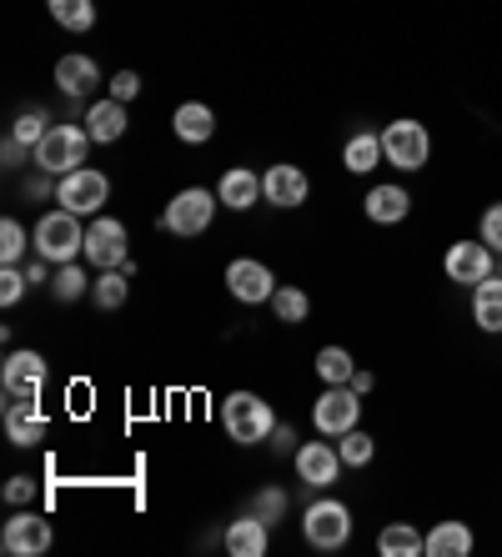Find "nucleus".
I'll return each instance as SVG.
<instances>
[{
    "instance_id": "1",
    "label": "nucleus",
    "mask_w": 502,
    "mask_h": 557,
    "mask_svg": "<svg viewBox=\"0 0 502 557\" xmlns=\"http://www.w3.org/2000/svg\"><path fill=\"white\" fill-rule=\"evenodd\" d=\"M36 251L40 261H56V267H65V261H76V251H86V226H81L76 211H46V216L36 221Z\"/></svg>"
},
{
    "instance_id": "2",
    "label": "nucleus",
    "mask_w": 502,
    "mask_h": 557,
    "mask_svg": "<svg viewBox=\"0 0 502 557\" xmlns=\"http://www.w3.org/2000/svg\"><path fill=\"white\" fill-rule=\"evenodd\" d=\"M221 422H226L232 442H242V447L267 442L271 432H277V417H271V407L261 403L257 392H232V397L221 403Z\"/></svg>"
},
{
    "instance_id": "3",
    "label": "nucleus",
    "mask_w": 502,
    "mask_h": 557,
    "mask_svg": "<svg viewBox=\"0 0 502 557\" xmlns=\"http://www.w3.org/2000/svg\"><path fill=\"white\" fill-rule=\"evenodd\" d=\"M90 151V131L86 126H51L46 131V141L30 151L40 171H51V176H65V171H76Z\"/></svg>"
},
{
    "instance_id": "4",
    "label": "nucleus",
    "mask_w": 502,
    "mask_h": 557,
    "mask_svg": "<svg viewBox=\"0 0 502 557\" xmlns=\"http://www.w3.org/2000/svg\"><path fill=\"white\" fill-rule=\"evenodd\" d=\"M302 537H307L317 553H336V547L352 537V507L336 503V497H322V503H311L307 518H302Z\"/></svg>"
},
{
    "instance_id": "5",
    "label": "nucleus",
    "mask_w": 502,
    "mask_h": 557,
    "mask_svg": "<svg viewBox=\"0 0 502 557\" xmlns=\"http://www.w3.org/2000/svg\"><path fill=\"white\" fill-rule=\"evenodd\" d=\"M427 156H432V136H427L423 121L402 116L382 131V161H392L397 171H423Z\"/></svg>"
},
{
    "instance_id": "6",
    "label": "nucleus",
    "mask_w": 502,
    "mask_h": 557,
    "mask_svg": "<svg viewBox=\"0 0 502 557\" xmlns=\"http://www.w3.org/2000/svg\"><path fill=\"white\" fill-rule=\"evenodd\" d=\"M217 201L221 196H211V191H201V186H186V191H176L167 201V216H161V226H167L171 236H201L211 226V216H217Z\"/></svg>"
},
{
    "instance_id": "7",
    "label": "nucleus",
    "mask_w": 502,
    "mask_h": 557,
    "mask_svg": "<svg viewBox=\"0 0 502 557\" xmlns=\"http://www.w3.org/2000/svg\"><path fill=\"white\" fill-rule=\"evenodd\" d=\"M106 196H111V182L90 166L65 171L61 182H56V201H61L65 211H76V216H96V211L106 207Z\"/></svg>"
},
{
    "instance_id": "8",
    "label": "nucleus",
    "mask_w": 502,
    "mask_h": 557,
    "mask_svg": "<svg viewBox=\"0 0 502 557\" xmlns=\"http://www.w3.org/2000/svg\"><path fill=\"white\" fill-rule=\"evenodd\" d=\"M357 417H362V392H352V382L347 387H327L317 397V407H311V422H317L322 437H347L357 428Z\"/></svg>"
},
{
    "instance_id": "9",
    "label": "nucleus",
    "mask_w": 502,
    "mask_h": 557,
    "mask_svg": "<svg viewBox=\"0 0 502 557\" xmlns=\"http://www.w3.org/2000/svg\"><path fill=\"white\" fill-rule=\"evenodd\" d=\"M492 257H498V251H492L482 236H477V242H452L448 257H442V272L457 286H477L492 276Z\"/></svg>"
},
{
    "instance_id": "10",
    "label": "nucleus",
    "mask_w": 502,
    "mask_h": 557,
    "mask_svg": "<svg viewBox=\"0 0 502 557\" xmlns=\"http://www.w3.org/2000/svg\"><path fill=\"white\" fill-rule=\"evenodd\" d=\"M0 387H5V397H40V387H46V357L40 351H11L0 362Z\"/></svg>"
},
{
    "instance_id": "11",
    "label": "nucleus",
    "mask_w": 502,
    "mask_h": 557,
    "mask_svg": "<svg viewBox=\"0 0 502 557\" xmlns=\"http://www.w3.org/2000/svg\"><path fill=\"white\" fill-rule=\"evenodd\" d=\"M0 547L11 557H40L51 547V522L40 518V512H15L5 522V532H0Z\"/></svg>"
},
{
    "instance_id": "12",
    "label": "nucleus",
    "mask_w": 502,
    "mask_h": 557,
    "mask_svg": "<svg viewBox=\"0 0 502 557\" xmlns=\"http://www.w3.org/2000/svg\"><path fill=\"white\" fill-rule=\"evenodd\" d=\"M86 261L90 267H121L126 261V226L117 216H96L86 226Z\"/></svg>"
},
{
    "instance_id": "13",
    "label": "nucleus",
    "mask_w": 502,
    "mask_h": 557,
    "mask_svg": "<svg viewBox=\"0 0 502 557\" xmlns=\"http://www.w3.org/2000/svg\"><path fill=\"white\" fill-rule=\"evenodd\" d=\"M226 286H232L236 301H246V307H261V301H271V292H277V276H271L261 261L236 257L232 267H226Z\"/></svg>"
},
{
    "instance_id": "14",
    "label": "nucleus",
    "mask_w": 502,
    "mask_h": 557,
    "mask_svg": "<svg viewBox=\"0 0 502 557\" xmlns=\"http://www.w3.org/2000/svg\"><path fill=\"white\" fill-rule=\"evenodd\" d=\"M292 457H296V478L307 487H332L336 472H342V453L327 447V442H302Z\"/></svg>"
},
{
    "instance_id": "15",
    "label": "nucleus",
    "mask_w": 502,
    "mask_h": 557,
    "mask_svg": "<svg viewBox=\"0 0 502 557\" xmlns=\"http://www.w3.org/2000/svg\"><path fill=\"white\" fill-rule=\"evenodd\" d=\"M5 437H11L15 447L46 442V412H40L36 397H11V403H5Z\"/></svg>"
},
{
    "instance_id": "16",
    "label": "nucleus",
    "mask_w": 502,
    "mask_h": 557,
    "mask_svg": "<svg viewBox=\"0 0 502 557\" xmlns=\"http://www.w3.org/2000/svg\"><path fill=\"white\" fill-rule=\"evenodd\" d=\"M307 171L302 166H271L267 176H261V196H267L271 207H282V211H292V207H302V201H307Z\"/></svg>"
},
{
    "instance_id": "17",
    "label": "nucleus",
    "mask_w": 502,
    "mask_h": 557,
    "mask_svg": "<svg viewBox=\"0 0 502 557\" xmlns=\"http://www.w3.org/2000/svg\"><path fill=\"white\" fill-rule=\"evenodd\" d=\"M56 86H61L71 101H81V96H90L101 86V71H96L90 55H61V61H56Z\"/></svg>"
},
{
    "instance_id": "18",
    "label": "nucleus",
    "mask_w": 502,
    "mask_h": 557,
    "mask_svg": "<svg viewBox=\"0 0 502 557\" xmlns=\"http://www.w3.org/2000/svg\"><path fill=\"white\" fill-rule=\"evenodd\" d=\"M217 196H221V207L252 211V207L261 201V176H257V171H246V166H232L226 176H221Z\"/></svg>"
},
{
    "instance_id": "19",
    "label": "nucleus",
    "mask_w": 502,
    "mask_h": 557,
    "mask_svg": "<svg viewBox=\"0 0 502 557\" xmlns=\"http://www.w3.org/2000/svg\"><path fill=\"white\" fill-rule=\"evenodd\" d=\"M473 528L467 522H432V532H427V557H473Z\"/></svg>"
},
{
    "instance_id": "20",
    "label": "nucleus",
    "mask_w": 502,
    "mask_h": 557,
    "mask_svg": "<svg viewBox=\"0 0 502 557\" xmlns=\"http://www.w3.org/2000/svg\"><path fill=\"white\" fill-rule=\"evenodd\" d=\"M342 166L352 176H367L382 166V131H352V141L342 146Z\"/></svg>"
},
{
    "instance_id": "21",
    "label": "nucleus",
    "mask_w": 502,
    "mask_h": 557,
    "mask_svg": "<svg viewBox=\"0 0 502 557\" xmlns=\"http://www.w3.org/2000/svg\"><path fill=\"white\" fill-rule=\"evenodd\" d=\"M407 211H413V196L402 191V186H372L367 191V216L377 226H397V221H407Z\"/></svg>"
},
{
    "instance_id": "22",
    "label": "nucleus",
    "mask_w": 502,
    "mask_h": 557,
    "mask_svg": "<svg viewBox=\"0 0 502 557\" xmlns=\"http://www.w3.org/2000/svg\"><path fill=\"white\" fill-rule=\"evenodd\" d=\"M86 131H90V141H121L126 136V101H96L90 106V116H86Z\"/></svg>"
},
{
    "instance_id": "23",
    "label": "nucleus",
    "mask_w": 502,
    "mask_h": 557,
    "mask_svg": "<svg viewBox=\"0 0 502 557\" xmlns=\"http://www.w3.org/2000/svg\"><path fill=\"white\" fill-rule=\"evenodd\" d=\"M176 136L186 146H201V141H211L217 136V116H211V106H201V101H186V106H176Z\"/></svg>"
},
{
    "instance_id": "24",
    "label": "nucleus",
    "mask_w": 502,
    "mask_h": 557,
    "mask_svg": "<svg viewBox=\"0 0 502 557\" xmlns=\"http://www.w3.org/2000/svg\"><path fill=\"white\" fill-rule=\"evenodd\" d=\"M226 553L232 557H261L267 553V522H261L257 512L236 518L232 528H226Z\"/></svg>"
},
{
    "instance_id": "25",
    "label": "nucleus",
    "mask_w": 502,
    "mask_h": 557,
    "mask_svg": "<svg viewBox=\"0 0 502 557\" xmlns=\"http://www.w3.org/2000/svg\"><path fill=\"white\" fill-rule=\"evenodd\" d=\"M473 322L492 337L502 332V276H488V282L473 286Z\"/></svg>"
},
{
    "instance_id": "26",
    "label": "nucleus",
    "mask_w": 502,
    "mask_h": 557,
    "mask_svg": "<svg viewBox=\"0 0 502 557\" xmlns=\"http://www.w3.org/2000/svg\"><path fill=\"white\" fill-rule=\"evenodd\" d=\"M377 553L382 557H417V553H427V532H417L413 522H387V528L377 532Z\"/></svg>"
},
{
    "instance_id": "27",
    "label": "nucleus",
    "mask_w": 502,
    "mask_h": 557,
    "mask_svg": "<svg viewBox=\"0 0 502 557\" xmlns=\"http://www.w3.org/2000/svg\"><path fill=\"white\" fill-rule=\"evenodd\" d=\"M352 372H357V362H352L347 347H322L317 351V376H322L327 387H347Z\"/></svg>"
},
{
    "instance_id": "28",
    "label": "nucleus",
    "mask_w": 502,
    "mask_h": 557,
    "mask_svg": "<svg viewBox=\"0 0 502 557\" xmlns=\"http://www.w3.org/2000/svg\"><path fill=\"white\" fill-rule=\"evenodd\" d=\"M90 297H96V307L101 311L126 307V272H121V267H106V272L90 282Z\"/></svg>"
},
{
    "instance_id": "29",
    "label": "nucleus",
    "mask_w": 502,
    "mask_h": 557,
    "mask_svg": "<svg viewBox=\"0 0 502 557\" xmlns=\"http://www.w3.org/2000/svg\"><path fill=\"white\" fill-rule=\"evenodd\" d=\"M271 311H277V322L296 326V322H307L311 317V297L307 292H296V286H277V292H271Z\"/></svg>"
},
{
    "instance_id": "30",
    "label": "nucleus",
    "mask_w": 502,
    "mask_h": 557,
    "mask_svg": "<svg viewBox=\"0 0 502 557\" xmlns=\"http://www.w3.org/2000/svg\"><path fill=\"white\" fill-rule=\"evenodd\" d=\"M46 5H51V15H56V26L61 30H90L96 26V5H90V0H46Z\"/></svg>"
},
{
    "instance_id": "31",
    "label": "nucleus",
    "mask_w": 502,
    "mask_h": 557,
    "mask_svg": "<svg viewBox=\"0 0 502 557\" xmlns=\"http://www.w3.org/2000/svg\"><path fill=\"white\" fill-rule=\"evenodd\" d=\"M336 442H342V447H336V453H342V467H367L377 457V442L362 428H352L347 437H336Z\"/></svg>"
},
{
    "instance_id": "32",
    "label": "nucleus",
    "mask_w": 502,
    "mask_h": 557,
    "mask_svg": "<svg viewBox=\"0 0 502 557\" xmlns=\"http://www.w3.org/2000/svg\"><path fill=\"white\" fill-rule=\"evenodd\" d=\"M26 247H30V242H26V226H21L15 216L0 221V261H5V267H15V261L26 257Z\"/></svg>"
},
{
    "instance_id": "33",
    "label": "nucleus",
    "mask_w": 502,
    "mask_h": 557,
    "mask_svg": "<svg viewBox=\"0 0 502 557\" xmlns=\"http://www.w3.org/2000/svg\"><path fill=\"white\" fill-rule=\"evenodd\" d=\"M46 131H51V126H46V111H26V116L15 121V131H11V141H15V146H21V151H36V146H40V141H46Z\"/></svg>"
},
{
    "instance_id": "34",
    "label": "nucleus",
    "mask_w": 502,
    "mask_h": 557,
    "mask_svg": "<svg viewBox=\"0 0 502 557\" xmlns=\"http://www.w3.org/2000/svg\"><path fill=\"white\" fill-rule=\"evenodd\" d=\"M51 292H56V297H61V301H76V297H81V292H86V272H81L76 261H65L61 272H56Z\"/></svg>"
},
{
    "instance_id": "35",
    "label": "nucleus",
    "mask_w": 502,
    "mask_h": 557,
    "mask_svg": "<svg viewBox=\"0 0 502 557\" xmlns=\"http://www.w3.org/2000/svg\"><path fill=\"white\" fill-rule=\"evenodd\" d=\"M252 512H257L261 522H277L286 512V493H282V487H261V493L252 497Z\"/></svg>"
},
{
    "instance_id": "36",
    "label": "nucleus",
    "mask_w": 502,
    "mask_h": 557,
    "mask_svg": "<svg viewBox=\"0 0 502 557\" xmlns=\"http://www.w3.org/2000/svg\"><path fill=\"white\" fill-rule=\"evenodd\" d=\"M26 286H30V276L21 267H5L0 272V307H15V301L26 297Z\"/></svg>"
},
{
    "instance_id": "37",
    "label": "nucleus",
    "mask_w": 502,
    "mask_h": 557,
    "mask_svg": "<svg viewBox=\"0 0 502 557\" xmlns=\"http://www.w3.org/2000/svg\"><path fill=\"white\" fill-rule=\"evenodd\" d=\"M477 236H482V242H488V247L502 257V201H492V207L482 211V226H477Z\"/></svg>"
},
{
    "instance_id": "38",
    "label": "nucleus",
    "mask_w": 502,
    "mask_h": 557,
    "mask_svg": "<svg viewBox=\"0 0 502 557\" xmlns=\"http://www.w3.org/2000/svg\"><path fill=\"white\" fill-rule=\"evenodd\" d=\"M136 91H142V76H136V71H117V76H111V101H136Z\"/></svg>"
},
{
    "instance_id": "39",
    "label": "nucleus",
    "mask_w": 502,
    "mask_h": 557,
    "mask_svg": "<svg viewBox=\"0 0 502 557\" xmlns=\"http://www.w3.org/2000/svg\"><path fill=\"white\" fill-rule=\"evenodd\" d=\"M30 497H36V482H30V478H11V482H5V503L26 507Z\"/></svg>"
},
{
    "instance_id": "40",
    "label": "nucleus",
    "mask_w": 502,
    "mask_h": 557,
    "mask_svg": "<svg viewBox=\"0 0 502 557\" xmlns=\"http://www.w3.org/2000/svg\"><path fill=\"white\" fill-rule=\"evenodd\" d=\"M372 382H377V376H372V372H362V367H357V372H352V392H362V397L372 392Z\"/></svg>"
},
{
    "instance_id": "41",
    "label": "nucleus",
    "mask_w": 502,
    "mask_h": 557,
    "mask_svg": "<svg viewBox=\"0 0 502 557\" xmlns=\"http://www.w3.org/2000/svg\"><path fill=\"white\" fill-rule=\"evenodd\" d=\"M271 447H277V453H292V447H296L292 428H277V442H271Z\"/></svg>"
}]
</instances>
